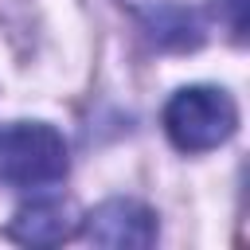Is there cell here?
I'll return each instance as SVG.
<instances>
[{"label": "cell", "mask_w": 250, "mask_h": 250, "mask_svg": "<svg viewBox=\"0 0 250 250\" xmlns=\"http://www.w3.org/2000/svg\"><path fill=\"white\" fill-rule=\"evenodd\" d=\"M82 238L113 250H145L156 242V215L137 199H105L82 219Z\"/></svg>", "instance_id": "3957f363"}, {"label": "cell", "mask_w": 250, "mask_h": 250, "mask_svg": "<svg viewBox=\"0 0 250 250\" xmlns=\"http://www.w3.org/2000/svg\"><path fill=\"white\" fill-rule=\"evenodd\" d=\"M74 230H78V219H74L70 203L66 199H55V195L23 203L16 211V219L8 223V234L16 242H23V246H59Z\"/></svg>", "instance_id": "277c9868"}, {"label": "cell", "mask_w": 250, "mask_h": 250, "mask_svg": "<svg viewBox=\"0 0 250 250\" xmlns=\"http://www.w3.org/2000/svg\"><path fill=\"white\" fill-rule=\"evenodd\" d=\"M66 141L47 121H12L0 129V180L16 188H47L66 176Z\"/></svg>", "instance_id": "7a4b0ae2"}, {"label": "cell", "mask_w": 250, "mask_h": 250, "mask_svg": "<svg viewBox=\"0 0 250 250\" xmlns=\"http://www.w3.org/2000/svg\"><path fill=\"white\" fill-rule=\"evenodd\" d=\"M238 129V105L219 86H184L164 105V133L180 152H207L230 141Z\"/></svg>", "instance_id": "6da1fadb"}, {"label": "cell", "mask_w": 250, "mask_h": 250, "mask_svg": "<svg viewBox=\"0 0 250 250\" xmlns=\"http://www.w3.org/2000/svg\"><path fill=\"white\" fill-rule=\"evenodd\" d=\"M223 4H227V12H230V31H234V39H242V27H246L242 4H246V0H223Z\"/></svg>", "instance_id": "5b68a950"}]
</instances>
